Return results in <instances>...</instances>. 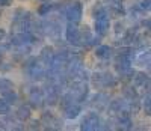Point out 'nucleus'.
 <instances>
[{"label": "nucleus", "instance_id": "obj_1", "mask_svg": "<svg viewBox=\"0 0 151 131\" xmlns=\"http://www.w3.org/2000/svg\"><path fill=\"white\" fill-rule=\"evenodd\" d=\"M80 128L85 130V131H94V130H100V128H101V119H100V116L97 115V112L88 113L83 117Z\"/></svg>", "mask_w": 151, "mask_h": 131}, {"label": "nucleus", "instance_id": "obj_2", "mask_svg": "<svg viewBox=\"0 0 151 131\" xmlns=\"http://www.w3.org/2000/svg\"><path fill=\"white\" fill-rule=\"evenodd\" d=\"M83 15V6L80 2H74L65 9V17L71 23H79Z\"/></svg>", "mask_w": 151, "mask_h": 131}, {"label": "nucleus", "instance_id": "obj_3", "mask_svg": "<svg viewBox=\"0 0 151 131\" xmlns=\"http://www.w3.org/2000/svg\"><path fill=\"white\" fill-rule=\"evenodd\" d=\"M94 83L98 87H115L116 86V78L109 72H98L94 75Z\"/></svg>", "mask_w": 151, "mask_h": 131}, {"label": "nucleus", "instance_id": "obj_4", "mask_svg": "<svg viewBox=\"0 0 151 131\" xmlns=\"http://www.w3.org/2000/svg\"><path fill=\"white\" fill-rule=\"evenodd\" d=\"M65 38L73 45H80V29L77 27V23L68 21V26L65 29Z\"/></svg>", "mask_w": 151, "mask_h": 131}, {"label": "nucleus", "instance_id": "obj_5", "mask_svg": "<svg viewBox=\"0 0 151 131\" xmlns=\"http://www.w3.org/2000/svg\"><path fill=\"white\" fill-rule=\"evenodd\" d=\"M89 106H91L92 109H95L97 112H103V110H106L107 106H109V97H107L106 94H103V92H100V94H97V95L92 98V101L89 102Z\"/></svg>", "mask_w": 151, "mask_h": 131}, {"label": "nucleus", "instance_id": "obj_6", "mask_svg": "<svg viewBox=\"0 0 151 131\" xmlns=\"http://www.w3.org/2000/svg\"><path fill=\"white\" fill-rule=\"evenodd\" d=\"M29 101H30V106H32L33 109L42 107V104H44V94H42V89H40V87H32L30 94H29Z\"/></svg>", "mask_w": 151, "mask_h": 131}, {"label": "nucleus", "instance_id": "obj_7", "mask_svg": "<svg viewBox=\"0 0 151 131\" xmlns=\"http://www.w3.org/2000/svg\"><path fill=\"white\" fill-rule=\"evenodd\" d=\"M110 29V20L109 17H101V18H97L95 20V33L98 36H106L109 33Z\"/></svg>", "mask_w": 151, "mask_h": 131}, {"label": "nucleus", "instance_id": "obj_8", "mask_svg": "<svg viewBox=\"0 0 151 131\" xmlns=\"http://www.w3.org/2000/svg\"><path fill=\"white\" fill-rule=\"evenodd\" d=\"M42 122H44V125H47L48 130H60L62 128V122L58 119V117H55L50 112L42 115Z\"/></svg>", "mask_w": 151, "mask_h": 131}, {"label": "nucleus", "instance_id": "obj_9", "mask_svg": "<svg viewBox=\"0 0 151 131\" xmlns=\"http://www.w3.org/2000/svg\"><path fill=\"white\" fill-rule=\"evenodd\" d=\"M133 84L134 87H147L150 89V77L145 72H134L133 74Z\"/></svg>", "mask_w": 151, "mask_h": 131}, {"label": "nucleus", "instance_id": "obj_10", "mask_svg": "<svg viewBox=\"0 0 151 131\" xmlns=\"http://www.w3.org/2000/svg\"><path fill=\"white\" fill-rule=\"evenodd\" d=\"M53 54H55L53 47H44L41 50V54H40V59H38V60H40L45 68H48L50 62H52V59H53Z\"/></svg>", "mask_w": 151, "mask_h": 131}, {"label": "nucleus", "instance_id": "obj_11", "mask_svg": "<svg viewBox=\"0 0 151 131\" xmlns=\"http://www.w3.org/2000/svg\"><path fill=\"white\" fill-rule=\"evenodd\" d=\"M64 112H65L67 119H76V117L80 115V112H82V106L79 102H73V104H70L68 107L64 109Z\"/></svg>", "mask_w": 151, "mask_h": 131}, {"label": "nucleus", "instance_id": "obj_12", "mask_svg": "<svg viewBox=\"0 0 151 131\" xmlns=\"http://www.w3.org/2000/svg\"><path fill=\"white\" fill-rule=\"evenodd\" d=\"M107 107H109V109H110V112H113V113H118V112H121V110H125V109L129 110L127 101H125V100H121V98L110 101V104H109Z\"/></svg>", "mask_w": 151, "mask_h": 131}, {"label": "nucleus", "instance_id": "obj_13", "mask_svg": "<svg viewBox=\"0 0 151 131\" xmlns=\"http://www.w3.org/2000/svg\"><path fill=\"white\" fill-rule=\"evenodd\" d=\"M95 56L98 59H109L112 56V48L109 45H98L95 48Z\"/></svg>", "mask_w": 151, "mask_h": 131}, {"label": "nucleus", "instance_id": "obj_14", "mask_svg": "<svg viewBox=\"0 0 151 131\" xmlns=\"http://www.w3.org/2000/svg\"><path fill=\"white\" fill-rule=\"evenodd\" d=\"M15 116L18 117L20 121H27L29 117H30V107L29 106H20Z\"/></svg>", "mask_w": 151, "mask_h": 131}, {"label": "nucleus", "instance_id": "obj_15", "mask_svg": "<svg viewBox=\"0 0 151 131\" xmlns=\"http://www.w3.org/2000/svg\"><path fill=\"white\" fill-rule=\"evenodd\" d=\"M92 17H94V20L101 18V17H109V12H107V9H106L104 6L98 5V6H95V8L92 9Z\"/></svg>", "mask_w": 151, "mask_h": 131}, {"label": "nucleus", "instance_id": "obj_16", "mask_svg": "<svg viewBox=\"0 0 151 131\" xmlns=\"http://www.w3.org/2000/svg\"><path fill=\"white\" fill-rule=\"evenodd\" d=\"M136 63L141 65V67H150V51H144V53H139V56L136 57Z\"/></svg>", "mask_w": 151, "mask_h": 131}, {"label": "nucleus", "instance_id": "obj_17", "mask_svg": "<svg viewBox=\"0 0 151 131\" xmlns=\"http://www.w3.org/2000/svg\"><path fill=\"white\" fill-rule=\"evenodd\" d=\"M124 97L127 101H133V100H137V92H136V87H125L124 89Z\"/></svg>", "mask_w": 151, "mask_h": 131}, {"label": "nucleus", "instance_id": "obj_18", "mask_svg": "<svg viewBox=\"0 0 151 131\" xmlns=\"http://www.w3.org/2000/svg\"><path fill=\"white\" fill-rule=\"evenodd\" d=\"M11 89H14L12 82L6 80V78H0V94L3 95L5 92H8V90H11Z\"/></svg>", "mask_w": 151, "mask_h": 131}, {"label": "nucleus", "instance_id": "obj_19", "mask_svg": "<svg viewBox=\"0 0 151 131\" xmlns=\"http://www.w3.org/2000/svg\"><path fill=\"white\" fill-rule=\"evenodd\" d=\"M3 100H6L9 104H14L17 101V94L14 92V89H11V90H8V92H5L3 94Z\"/></svg>", "mask_w": 151, "mask_h": 131}, {"label": "nucleus", "instance_id": "obj_20", "mask_svg": "<svg viewBox=\"0 0 151 131\" xmlns=\"http://www.w3.org/2000/svg\"><path fill=\"white\" fill-rule=\"evenodd\" d=\"M144 110H145V115L150 116L151 115V102H150V90H147V95L144 97Z\"/></svg>", "mask_w": 151, "mask_h": 131}, {"label": "nucleus", "instance_id": "obj_21", "mask_svg": "<svg viewBox=\"0 0 151 131\" xmlns=\"http://www.w3.org/2000/svg\"><path fill=\"white\" fill-rule=\"evenodd\" d=\"M52 8H53V5L52 3H44V5H41L40 6V9H38V14H40L41 17H44V15H47L50 11H52Z\"/></svg>", "mask_w": 151, "mask_h": 131}, {"label": "nucleus", "instance_id": "obj_22", "mask_svg": "<svg viewBox=\"0 0 151 131\" xmlns=\"http://www.w3.org/2000/svg\"><path fill=\"white\" fill-rule=\"evenodd\" d=\"M9 109H11V104L3 98L0 100V115H6L9 112Z\"/></svg>", "mask_w": 151, "mask_h": 131}, {"label": "nucleus", "instance_id": "obj_23", "mask_svg": "<svg viewBox=\"0 0 151 131\" xmlns=\"http://www.w3.org/2000/svg\"><path fill=\"white\" fill-rule=\"evenodd\" d=\"M150 0H141V3H139V8L145 12V11H150Z\"/></svg>", "mask_w": 151, "mask_h": 131}, {"label": "nucleus", "instance_id": "obj_24", "mask_svg": "<svg viewBox=\"0 0 151 131\" xmlns=\"http://www.w3.org/2000/svg\"><path fill=\"white\" fill-rule=\"evenodd\" d=\"M12 3V0H0V6H9Z\"/></svg>", "mask_w": 151, "mask_h": 131}, {"label": "nucleus", "instance_id": "obj_25", "mask_svg": "<svg viewBox=\"0 0 151 131\" xmlns=\"http://www.w3.org/2000/svg\"><path fill=\"white\" fill-rule=\"evenodd\" d=\"M5 36H6V32H5V29H0V41H3V39H5Z\"/></svg>", "mask_w": 151, "mask_h": 131}, {"label": "nucleus", "instance_id": "obj_26", "mask_svg": "<svg viewBox=\"0 0 151 131\" xmlns=\"http://www.w3.org/2000/svg\"><path fill=\"white\" fill-rule=\"evenodd\" d=\"M119 32H122V24L116 23V33H119Z\"/></svg>", "mask_w": 151, "mask_h": 131}, {"label": "nucleus", "instance_id": "obj_27", "mask_svg": "<svg viewBox=\"0 0 151 131\" xmlns=\"http://www.w3.org/2000/svg\"><path fill=\"white\" fill-rule=\"evenodd\" d=\"M3 125H5L3 122H0V130H5V127H3Z\"/></svg>", "mask_w": 151, "mask_h": 131}, {"label": "nucleus", "instance_id": "obj_28", "mask_svg": "<svg viewBox=\"0 0 151 131\" xmlns=\"http://www.w3.org/2000/svg\"><path fill=\"white\" fill-rule=\"evenodd\" d=\"M2 56H3V53H2V48H0V62H2Z\"/></svg>", "mask_w": 151, "mask_h": 131}]
</instances>
